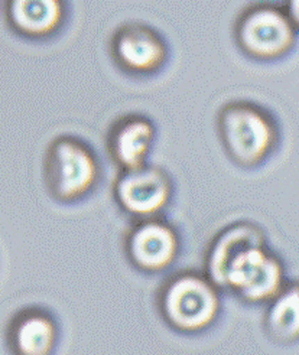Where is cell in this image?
<instances>
[{
    "instance_id": "cell-1",
    "label": "cell",
    "mask_w": 299,
    "mask_h": 355,
    "mask_svg": "<svg viewBox=\"0 0 299 355\" xmlns=\"http://www.w3.org/2000/svg\"><path fill=\"white\" fill-rule=\"evenodd\" d=\"M214 126L224 155L243 171H257L268 165L284 141L277 114L250 98L223 103L216 113Z\"/></svg>"
},
{
    "instance_id": "cell-2",
    "label": "cell",
    "mask_w": 299,
    "mask_h": 355,
    "mask_svg": "<svg viewBox=\"0 0 299 355\" xmlns=\"http://www.w3.org/2000/svg\"><path fill=\"white\" fill-rule=\"evenodd\" d=\"M105 180L103 157L92 141L76 133L52 137L42 156V182L58 205L76 207L93 198Z\"/></svg>"
},
{
    "instance_id": "cell-3",
    "label": "cell",
    "mask_w": 299,
    "mask_h": 355,
    "mask_svg": "<svg viewBox=\"0 0 299 355\" xmlns=\"http://www.w3.org/2000/svg\"><path fill=\"white\" fill-rule=\"evenodd\" d=\"M161 321L175 334L203 335L223 316V291L203 270L182 269L165 276L155 292Z\"/></svg>"
},
{
    "instance_id": "cell-4",
    "label": "cell",
    "mask_w": 299,
    "mask_h": 355,
    "mask_svg": "<svg viewBox=\"0 0 299 355\" xmlns=\"http://www.w3.org/2000/svg\"><path fill=\"white\" fill-rule=\"evenodd\" d=\"M299 38L298 2H255L246 5L233 24V41L253 62L275 64L289 58Z\"/></svg>"
},
{
    "instance_id": "cell-5",
    "label": "cell",
    "mask_w": 299,
    "mask_h": 355,
    "mask_svg": "<svg viewBox=\"0 0 299 355\" xmlns=\"http://www.w3.org/2000/svg\"><path fill=\"white\" fill-rule=\"evenodd\" d=\"M291 277L284 257L262 236L244 243L227 260L219 288L243 305L265 306L276 297Z\"/></svg>"
},
{
    "instance_id": "cell-6",
    "label": "cell",
    "mask_w": 299,
    "mask_h": 355,
    "mask_svg": "<svg viewBox=\"0 0 299 355\" xmlns=\"http://www.w3.org/2000/svg\"><path fill=\"white\" fill-rule=\"evenodd\" d=\"M166 35L145 21H126L109 38V57L120 74L136 81L160 77L172 61Z\"/></svg>"
},
{
    "instance_id": "cell-7",
    "label": "cell",
    "mask_w": 299,
    "mask_h": 355,
    "mask_svg": "<svg viewBox=\"0 0 299 355\" xmlns=\"http://www.w3.org/2000/svg\"><path fill=\"white\" fill-rule=\"evenodd\" d=\"M121 250L136 273L146 277L162 276L182 256V232L166 216L130 221L121 239Z\"/></svg>"
},
{
    "instance_id": "cell-8",
    "label": "cell",
    "mask_w": 299,
    "mask_h": 355,
    "mask_svg": "<svg viewBox=\"0 0 299 355\" xmlns=\"http://www.w3.org/2000/svg\"><path fill=\"white\" fill-rule=\"evenodd\" d=\"M177 197V182L162 165L146 164L130 171H117L112 198L130 221L164 217Z\"/></svg>"
},
{
    "instance_id": "cell-9",
    "label": "cell",
    "mask_w": 299,
    "mask_h": 355,
    "mask_svg": "<svg viewBox=\"0 0 299 355\" xmlns=\"http://www.w3.org/2000/svg\"><path fill=\"white\" fill-rule=\"evenodd\" d=\"M12 35L31 44L58 40L71 25L73 3L67 0H6L2 8Z\"/></svg>"
},
{
    "instance_id": "cell-10",
    "label": "cell",
    "mask_w": 299,
    "mask_h": 355,
    "mask_svg": "<svg viewBox=\"0 0 299 355\" xmlns=\"http://www.w3.org/2000/svg\"><path fill=\"white\" fill-rule=\"evenodd\" d=\"M61 340V319L44 304L17 308L5 327L6 351L13 355H52L58 351Z\"/></svg>"
},
{
    "instance_id": "cell-11",
    "label": "cell",
    "mask_w": 299,
    "mask_h": 355,
    "mask_svg": "<svg viewBox=\"0 0 299 355\" xmlns=\"http://www.w3.org/2000/svg\"><path fill=\"white\" fill-rule=\"evenodd\" d=\"M160 137L153 117L142 112L117 116L105 132V152L117 171H130L149 164Z\"/></svg>"
},
{
    "instance_id": "cell-12",
    "label": "cell",
    "mask_w": 299,
    "mask_h": 355,
    "mask_svg": "<svg viewBox=\"0 0 299 355\" xmlns=\"http://www.w3.org/2000/svg\"><path fill=\"white\" fill-rule=\"evenodd\" d=\"M262 329L276 345L289 347L299 341V285L289 279L287 286L265 305Z\"/></svg>"
},
{
    "instance_id": "cell-13",
    "label": "cell",
    "mask_w": 299,
    "mask_h": 355,
    "mask_svg": "<svg viewBox=\"0 0 299 355\" xmlns=\"http://www.w3.org/2000/svg\"><path fill=\"white\" fill-rule=\"evenodd\" d=\"M268 234L266 230L252 220H237L224 225L210 240L203 259V272L219 286V280L227 260L253 239Z\"/></svg>"
},
{
    "instance_id": "cell-14",
    "label": "cell",
    "mask_w": 299,
    "mask_h": 355,
    "mask_svg": "<svg viewBox=\"0 0 299 355\" xmlns=\"http://www.w3.org/2000/svg\"><path fill=\"white\" fill-rule=\"evenodd\" d=\"M2 8H3V2H0V12H2Z\"/></svg>"
}]
</instances>
